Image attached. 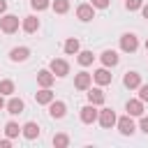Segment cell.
<instances>
[{
	"mask_svg": "<svg viewBox=\"0 0 148 148\" xmlns=\"http://www.w3.org/2000/svg\"><path fill=\"white\" fill-rule=\"evenodd\" d=\"M7 14V0H0V16Z\"/></svg>",
	"mask_w": 148,
	"mask_h": 148,
	"instance_id": "d6a6232c",
	"label": "cell"
},
{
	"mask_svg": "<svg viewBox=\"0 0 148 148\" xmlns=\"http://www.w3.org/2000/svg\"><path fill=\"white\" fill-rule=\"evenodd\" d=\"M99 60H102V65L104 67H116L118 62H120V56H118V51H113V49H104L102 53H99Z\"/></svg>",
	"mask_w": 148,
	"mask_h": 148,
	"instance_id": "8fae6325",
	"label": "cell"
},
{
	"mask_svg": "<svg viewBox=\"0 0 148 148\" xmlns=\"http://www.w3.org/2000/svg\"><path fill=\"white\" fill-rule=\"evenodd\" d=\"M143 7V0H125V9L127 12H139Z\"/></svg>",
	"mask_w": 148,
	"mask_h": 148,
	"instance_id": "83f0119b",
	"label": "cell"
},
{
	"mask_svg": "<svg viewBox=\"0 0 148 148\" xmlns=\"http://www.w3.org/2000/svg\"><path fill=\"white\" fill-rule=\"evenodd\" d=\"M51 9L56 14H67L69 12V0H51Z\"/></svg>",
	"mask_w": 148,
	"mask_h": 148,
	"instance_id": "d4e9b609",
	"label": "cell"
},
{
	"mask_svg": "<svg viewBox=\"0 0 148 148\" xmlns=\"http://www.w3.org/2000/svg\"><path fill=\"white\" fill-rule=\"evenodd\" d=\"M79 118H81V123L83 125H92V123H97V118H99V109L95 106V104H86V106H81L79 109Z\"/></svg>",
	"mask_w": 148,
	"mask_h": 148,
	"instance_id": "7a4b0ae2",
	"label": "cell"
},
{
	"mask_svg": "<svg viewBox=\"0 0 148 148\" xmlns=\"http://www.w3.org/2000/svg\"><path fill=\"white\" fill-rule=\"evenodd\" d=\"M14 90H16V86H14V81H12V79H2V81H0V95L12 97V95H14Z\"/></svg>",
	"mask_w": 148,
	"mask_h": 148,
	"instance_id": "603a6c76",
	"label": "cell"
},
{
	"mask_svg": "<svg viewBox=\"0 0 148 148\" xmlns=\"http://www.w3.org/2000/svg\"><path fill=\"white\" fill-rule=\"evenodd\" d=\"M143 46H146V51H148V39H146V42H143Z\"/></svg>",
	"mask_w": 148,
	"mask_h": 148,
	"instance_id": "d590c367",
	"label": "cell"
},
{
	"mask_svg": "<svg viewBox=\"0 0 148 148\" xmlns=\"http://www.w3.org/2000/svg\"><path fill=\"white\" fill-rule=\"evenodd\" d=\"M116 127H118V132H120L123 136H132V134L136 132V123H134V116H130V113L120 116V118H118V123H116Z\"/></svg>",
	"mask_w": 148,
	"mask_h": 148,
	"instance_id": "3957f363",
	"label": "cell"
},
{
	"mask_svg": "<svg viewBox=\"0 0 148 148\" xmlns=\"http://www.w3.org/2000/svg\"><path fill=\"white\" fill-rule=\"evenodd\" d=\"M139 49V37L134 32H123L120 35V51L123 53H134Z\"/></svg>",
	"mask_w": 148,
	"mask_h": 148,
	"instance_id": "5b68a950",
	"label": "cell"
},
{
	"mask_svg": "<svg viewBox=\"0 0 148 148\" xmlns=\"http://www.w3.org/2000/svg\"><path fill=\"white\" fill-rule=\"evenodd\" d=\"M141 16L148 18V5H146V2H143V7H141Z\"/></svg>",
	"mask_w": 148,
	"mask_h": 148,
	"instance_id": "836d02e7",
	"label": "cell"
},
{
	"mask_svg": "<svg viewBox=\"0 0 148 148\" xmlns=\"http://www.w3.org/2000/svg\"><path fill=\"white\" fill-rule=\"evenodd\" d=\"M28 58H30V49L28 46H14L9 51V60L12 62H25Z\"/></svg>",
	"mask_w": 148,
	"mask_h": 148,
	"instance_id": "d6986e66",
	"label": "cell"
},
{
	"mask_svg": "<svg viewBox=\"0 0 148 148\" xmlns=\"http://www.w3.org/2000/svg\"><path fill=\"white\" fill-rule=\"evenodd\" d=\"M39 25H42V23H39V18H37L35 14H30V16H23V18H21V30H23V32H28V35H35V32L39 30Z\"/></svg>",
	"mask_w": 148,
	"mask_h": 148,
	"instance_id": "30bf717a",
	"label": "cell"
},
{
	"mask_svg": "<svg viewBox=\"0 0 148 148\" xmlns=\"http://www.w3.org/2000/svg\"><path fill=\"white\" fill-rule=\"evenodd\" d=\"M5 134H7L9 139H16V136L21 134V125H18L16 120H9V123L5 125Z\"/></svg>",
	"mask_w": 148,
	"mask_h": 148,
	"instance_id": "cb8c5ba5",
	"label": "cell"
},
{
	"mask_svg": "<svg viewBox=\"0 0 148 148\" xmlns=\"http://www.w3.org/2000/svg\"><path fill=\"white\" fill-rule=\"evenodd\" d=\"M5 109H7L9 116H18V113L25 111V102H23L21 97H14V95H12V97L7 99V106H5Z\"/></svg>",
	"mask_w": 148,
	"mask_h": 148,
	"instance_id": "4fadbf2b",
	"label": "cell"
},
{
	"mask_svg": "<svg viewBox=\"0 0 148 148\" xmlns=\"http://www.w3.org/2000/svg\"><path fill=\"white\" fill-rule=\"evenodd\" d=\"M5 106H7V102H5V95H0V111H2Z\"/></svg>",
	"mask_w": 148,
	"mask_h": 148,
	"instance_id": "e575fe53",
	"label": "cell"
},
{
	"mask_svg": "<svg viewBox=\"0 0 148 148\" xmlns=\"http://www.w3.org/2000/svg\"><path fill=\"white\" fill-rule=\"evenodd\" d=\"M56 83V74L51 69H39L37 72V86L39 88H51Z\"/></svg>",
	"mask_w": 148,
	"mask_h": 148,
	"instance_id": "5bb4252c",
	"label": "cell"
},
{
	"mask_svg": "<svg viewBox=\"0 0 148 148\" xmlns=\"http://www.w3.org/2000/svg\"><path fill=\"white\" fill-rule=\"evenodd\" d=\"M21 134H23L28 141H35V139H39L42 127H39L35 120H28V123H23V125H21Z\"/></svg>",
	"mask_w": 148,
	"mask_h": 148,
	"instance_id": "52a82bcc",
	"label": "cell"
},
{
	"mask_svg": "<svg viewBox=\"0 0 148 148\" xmlns=\"http://www.w3.org/2000/svg\"><path fill=\"white\" fill-rule=\"evenodd\" d=\"M30 7L35 12H44V9H51V0H30Z\"/></svg>",
	"mask_w": 148,
	"mask_h": 148,
	"instance_id": "4316f807",
	"label": "cell"
},
{
	"mask_svg": "<svg viewBox=\"0 0 148 148\" xmlns=\"http://www.w3.org/2000/svg\"><path fill=\"white\" fill-rule=\"evenodd\" d=\"M97 123H99L104 130H111V127H116V123H118V116H116V111H113V109H109V106H102V109H99V118H97Z\"/></svg>",
	"mask_w": 148,
	"mask_h": 148,
	"instance_id": "277c9868",
	"label": "cell"
},
{
	"mask_svg": "<svg viewBox=\"0 0 148 148\" xmlns=\"http://www.w3.org/2000/svg\"><path fill=\"white\" fill-rule=\"evenodd\" d=\"M76 18L83 21V23L92 21V18H95V7H92L90 2H81V5L76 7Z\"/></svg>",
	"mask_w": 148,
	"mask_h": 148,
	"instance_id": "9c48e42d",
	"label": "cell"
},
{
	"mask_svg": "<svg viewBox=\"0 0 148 148\" xmlns=\"http://www.w3.org/2000/svg\"><path fill=\"white\" fill-rule=\"evenodd\" d=\"M90 86H92V74H88V72L74 74V88L76 90H88Z\"/></svg>",
	"mask_w": 148,
	"mask_h": 148,
	"instance_id": "9a60e30c",
	"label": "cell"
},
{
	"mask_svg": "<svg viewBox=\"0 0 148 148\" xmlns=\"http://www.w3.org/2000/svg\"><path fill=\"white\" fill-rule=\"evenodd\" d=\"M62 51H65L67 56H76V53L81 51V42H79L76 37H67L65 44H62Z\"/></svg>",
	"mask_w": 148,
	"mask_h": 148,
	"instance_id": "44dd1931",
	"label": "cell"
},
{
	"mask_svg": "<svg viewBox=\"0 0 148 148\" xmlns=\"http://www.w3.org/2000/svg\"><path fill=\"white\" fill-rule=\"evenodd\" d=\"M49 116H51L53 120L65 118V116H67V104H65L62 99H53V102L49 104Z\"/></svg>",
	"mask_w": 148,
	"mask_h": 148,
	"instance_id": "ba28073f",
	"label": "cell"
},
{
	"mask_svg": "<svg viewBox=\"0 0 148 148\" xmlns=\"http://www.w3.org/2000/svg\"><path fill=\"white\" fill-rule=\"evenodd\" d=\"M53 99H56V92H53L51 88H39V90L35 92V102L42 104V106H49Z\"/></svg>",
	"mask_w": 148,
	"mask_h": 148,
	"instance_id": "2e32d148",
	"label": "cell"
},
{
	"mask_svg": "<svg viewBox=\"0 0 148 148\" xmlns=\"http://www.w3.org/2000/svg\"><path fill=\"white\" fill-rule=\"evenodd\" d=\"M125 111H127L130 116H134V118H141V116H143V102H141L139 97L127 99V102H125Z\"/></svg>",
	"mask_w": 148,
	"mask_h": 148,
	"instance_id": "ac0fdd59",
	"label": "cell"
},
{
	"mask_svg": "<svg viewBox=\"0 0 148 148\" xmlns=\"http://www.w3.org/2000/svg\"><path fill=\"white\" fill-rule=\"evenodd\" d=\"M136 90H139V99L146 104V102H148V83H141Z\"/></svg>",
	"mask_w": 148,
	"mask_h": 148,
	"instance_id": "f1b7e54d",
	"label": "cell"
},
{
	"mask_svg": "<svg viewBox=\"0 0 148 148\" xmlns=\"http://www.w3.org/2000/svg\"><path fill=\"white\" fill-rule=\"evenodd\" d=\"M139 130L148 136V116H141V120H139Z\"/></svg>",
	"mask_w": 148,
	"mask_h": 148,
	"instance_id": "4dcf8cb0",
	"label": "cell"
},
{
	"mask_svg": "<svg viewBox=\"0 0 148 148\" xmlns=\"http://www.w3.org/2000/svg\"><path fill=\"white\" fill-rule=\"evenodd\" d=\"M53 146H56V148H67V146H69V136H67L65 132L53 134Z\"/></svg>",
	"mask_w": 148,
	"mask_h": 148,
	"instance_id": "484cf974",
	"label": "cell"
},
{
	"mask_svg": "<svg viewBox=\"0 0 148 148\" xmlns=\"http://www.w3.org/2000/svg\"><path fill=\"white\" fill-rule=\"evenodd\" d=\"M18 28H21V18L16 14H2L0 16V30L5 35H14V32H18Z\"/></svg>",
	"mask_w": 148,
	"mask_h": 148,
	"instance_id": "6da1fadb",
	"label": "cell"
},
{
	"mask_svg": "<svg viewBox=\"0 0 148 148\" xmlns=\"http://www.w3.org/2000/svg\"><path fill=\"white\" fill-rule=\"evenodd\" d=\"M12 146V139L7 136V139H0V148H9Z\"/></svg>",
	"mask_w": 148,
	"mask_h": 148,
	"instance_id": "1f68e13d",
	"label": "cell"
},
{
	"mask_svg": "<svg viewBox=\"0 0 148 148\" xmlns=\"http://www.w3.org/2000/svg\"><path fill=\"white\" fill-rule=\"evenodd\" d=\"M109 2H111V0H90V5H92L95 9H106Z\"/></svg>",
	"mask_w": 148,
	"mask_h": 148,
	"instance_id": "f546056e",
	"label": "cell"
},
{
	"mask_svg": "<svg viewBox=\"0 0 148 148\" xmlns=\"http://www.w3.org/2000/svg\"><path fill=\"white\" fill-rule=\"evenodd\" d=\"M49 69H51L58 79H65V76L69 74V62H67L65 58H53V60L49 62Z\"/></svg>",
	"mask_w": 148,
	"mask_h": 148,
	"instance_id": "8992f818",
	"label": "cell"
},
{
	"mask_svg": "<svg viewBox=\"0 0 148 148\" xmlns=\"http://www.w3.org/2000/svg\"><path fill=\"white\" fill-rule=\"evenodd\" d=\"M92 60H95V53H92V51H79V53H76V62H79L81 67H90Z\"/></svg>",
	"mask_w": 148,
	"mask_h": 148,
	"instance_id": "7402d4cb",
	"label": "cell"
},
{
	"mask_svg": "<svg viewBox=\"0 0 148 148\" xmlns=\"http://www.w3.org/2000/svg\"><path fill=\"white\" fill-rule=\"evenodd\" d=\"M92 81H95L97 86H109V83L113 81V74L109 72V67H104V65H102L99 69H95V72H92Z\"/></svg>",
	"mask_w": 148,
	"mask_h": 148,
	"instance_id": "7c38bea8",
	"label": "cell"
},
{
	"mask_svg": "<svg viewBox=\"0 0 148 148\" xmlns=\"http://www.w3.org/2000/svg\"><path fill=\"white\" fill-rule=\"evenodd\" d=\"M123 86H125L127 90H136V88L141 86V74H139V72H125Z\"/></svg>",
	"mask_w": 148,
	"mask_h": 148,
	"instance_id": "ffe728a7",
	"label": "cell"
},
{
	"mask_svg": "<svg viewBox=\"0 0 148 148\" xmlns=\"http://www.w3.org/2000/svg\"><path fill=\"white\" fill-rule=\"evenodd\" d=\"M86 95H88V102H90V104H95V106H102V104H104V99H106V95H104L102 86H97V88H92V86H90Z\"/></svg>",
	"mask_w": 148,
	"mask_h": 148,
	"instance_id": "e0dca14e",
	"label": "cell"
}]
</instances>
